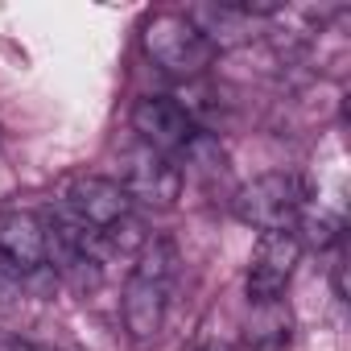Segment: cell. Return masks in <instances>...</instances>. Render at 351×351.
<instances>
[{
    "label": "cell",
    "mask_w": 351,
    "mask_h": 351,
    "mask_svg": "<svg viewBox=\"0 0 351 351\" xmlns=\"http://www.w3.org/2000/svg\"><path fill=\"white\" fill-rule=\"evenodd\" d=\"M141 50L145 58L165 71L178 83H199L207 75V66L215 62V50L203 42V34L186 21V13H153L141 25Z\"/></svg>",
    "instance_id": "6da1fadb"
},
{
    "label": "cell",
    "mask_w": 351,
    "mask_h": 351,
    "mask_svg": "<svg viewBox=\"0 0 351 351\" xmlns=\"http://www.w3.org/2000/svg\"><path fill=\"white\" fill-rule=\"evenodd\" d=\"M306 207V195H302V182L293 178V173H261V178L236 186L232 195V211L244 228L252 232H293L298 223V211Z\"/></svg>",
    "instance_id": "7a4b0ae2"
},
{
    "label": "cell",
    "mask_w": 351,
    "mask_h": 351,
    "mask_svg": "<svg viewBox=\"0 0 351 351\" xmlns=\"http://www.w3.org/2000/svg\"><path fill=\"white\" fill-rule=\"evenodd\" d=\"M182 169L173 157L153 153L145 145H132L124 153V169H120V191L128 195V203H145V207H173L182 199Z\"/></svg>",
    "instance_id": "3957f363"
},
{
    "label": "cell",
    "mask_w": 351,
    "mask_h": 351,
    "mask_svg": "<svg viewBox=\"0 0 351 351\" xmlns=\"http://www.w3.org/2000/svg\"><path fill=\"white\" fill-rule=\"evenodd\" d=\"M302 244L293 232H265L256 240V252H252V265L244 273V293L248 302H277L285 298L298 265H302Z\"/></svg>",
    "instance_id": "277c9868"
},
{
    "label": "cell",
    "mask_w": 351,
    "mask_h": 351,
    "mask_svg": "<svg viewBox=\"0 0 351 351\" xmlns=\"http://www.w3.org/2000/svg\"><path fill=\"white\" fill-rule=\"evenodd\" d=\"M128 124L136 132V145H145L153 153H165V157L182 153L186 141L199 132L195 120L178 108V99H173V95H145V99H136Z\"/></svg>",
    "instance_id": "5b68a950"
},
{
    "label": "cell",
    "mask_w": 351,
    "mask_h": 351,
    "mask_svg": "<svg viewBox=\"0 0 351 351\" xmlns=\"http://www.w3.org/2000/svg\"><path fill=\"white\" fill-rule=\"evenodd\" d=\"M0 261L17 273L46 269V219L25 207L0 211Z\"/></svg>",
    "instance_id": "8992f818"
},
{
    "label": "cell",
    "mask_w": 351,
    "mask_h": 351,
    "mask_svg": "<svg viewBox=\"0 0 351 351\" xmlns=\"http://www.w3.org/2000/svg\"><path fill=\"white\" fill-rule=\"evenodd\" d=\"M66 211L75 219H83L95 232H108L116 219H124L132 211L128 195L120 191L116 178H99V173H87V178H75L66 191Z\"/></svg>",
    "instance_id": "52a82bcc"
},
{
    "label": "cell",
    "mask_w": 351,
    "mask_h": 351,
    "mask_svg": "<svg viewBox=\"0 0 351 351\" xmlns=\"http://www.w3.org/2000/svg\"><path fill=\"white\" fill-rule=\"evenodd\" d=\"M165 285L161 281H149V277H128L124 285V302H120V314H124V335L136 343V347H149L157 343L161 326H165Z\"/></svg>",
    "instance_id": "ba28073f"
},
{
    "label": "cell",
    "mask_w": 351,
    "mask_h": 351,
    "mask_svg": "<svg viewBox=\"0 0 351 351\" xmlns=\"http://www.w3.org/2000/svg\"><path fill=\"white\" fill-rule=\"evenodd\" d=\"M186 21L203 34V42L223 54V50H240L256 38V21L248 13L236 9V0H215V5H191Z\"/></svg>",
    "instance_id": "9c48e42d"
},
{
    "label": "cell",
    "mask_w": 351,
    "mask_h": 351,
    "mask_svg": "<svg viewBox=\"0 0 351 351\" xmlns=\"http://www.w3.org/2000/svg\"><path fill=\"white\" fill-rule=\"evenodd\" d=\"M293 339V310L285 298L277 302H248L244 318V343L252 351H285Z\"/></svg>",
    "instance_id": "30bf717a"
},
{
    "label": "cell",
    "mask_w": 351,
    "mask_h": 351,
    "mask_svg": "<svg viewBox=\"0 0 351 351\" xmlns=\"http://www.w3.org/2000/svg\"><path fill=\"white\" fill-rule=\"evenodd\" d=\"M182 178L191 173V178H199L207 191L215 186V182H223L228 173H232V161H228V149L219 145V136L215 132H195L191 141H186V149H182Z\"/></svg>",
    "instance_id": "8fae6325"
},
{
    "label": "cell",
    "mask_w": 351,
    "mask_h": 351,
    "mask_svg": "<svg viewBox=\"0 0 351 351\" xmlns=\"http://www.w3.org/2000/svg\"><path fill=\"white\" fill-rule=\"evenodd\" d=\"M104 236V244L112 248V252H120V256H141L145 252V244H149V228H145V219L141 215H124V219H116L108 232H99Z\"/></svg>",
    "instance_id": "7c38bea8"
},
{
    "label": "cell",
    "mask_w": 351,
    "mask_h": 351,
    "mask_svg": "<svg viewBox=\"0 0 351 351\" xmlns=\"http://www.w3.org/2000/svg\"><path fill=\"white\" fill-rule=\"evenodd\" d=\"M347 265H343V256L335 261V269H330V281H335V293H339V302H347Z\"/></svg>",
    "instance_id": "4fadbf2b"
},
{
    "label": "cell",
    "mask_w": 351,
    "mask_h": 351,
    "mask_svg": "<svg viewBox=\"0 0 351 351\" xmlns=\"http://www.w3.org/2000/svg\"><path fill=\"white\" fill-rule=\"evenodd\" d=\"M5 351H34V347H29V343H17V339H13V343H9Z\"/></svg>",
    "instance_id": "5bb4252c"
},
{
    "label": "cell",
    "mask_w": 351,
    "mask_h": 351,
    "mask_svg": "<svg viewBox=\"0 0 351 351\" xmlns=\"http://www.w3.org/2000/svg\"><path fill=\"white\" fill-rule=\"evenodd\" d=\"M0 273H5V261H0Z\"/></svg>",
    "instance_id": "9a60e30c"
}]
</instances>
